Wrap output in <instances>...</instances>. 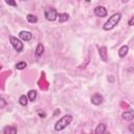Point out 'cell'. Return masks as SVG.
Here are the masks:
<instances>
[{"label":"cell","instance_id":"6da1fadb","mask_svg":"<svg viewBox=\"0 0 134 134\" xmlns=\"http://www.w3.org/2000/svg\"><path fill=\"white\" fill-rule=\"evenodd\" d=\"M120 18H121V14H120V13H115V14H113V15L106 21V23L103 25L104 30H110V29L114 28V27L117 25V23L120 21Z\"/></svg>","mask_w":134,"mask_h":134},{"label":"cell","instance_id":"7a4b0ae2","mask_svg":"<svg viewBox=\"0 0 134 134\" xmlns=\"http://www.w3.org/2000/svg\"><path fill=\"white\" fill-rule=\"evenodd\" d=\"M72 115L71 114H66V115H64L63 117H61L57 122H55V125H54V130L55 131H62V130H64L67 126H69L70 124H71V121H72Z\"/></svg>","mask_w":134,"mask_h":134},{"label":"cell","instance_id":"3957f363","mask_svg":"<svg viewBox=\"0 0 134 134\" xmlns=\"http://www.w3.org/2000/svg\"><path fill=\"white\" fill-rule=\"evenodd\" d=\"M44 16L48 21H54L58 18V12L53 7H48L44 12Z\"/></svg>","mask_w":134,"mask_h":134},{"label":"cell","instance_id":"277c9868","mask_svg":"<svg viewBox=\"0 0 134 134\" xmlns=\"http://www.w3.org/2000/svg\"><path fill=\"white\" fill-rule=\"evenodd\" d=\"M9 41L13 45V47L15 48V50H17L18 52H21L23 50V42H21L20 39L14 37V36H10L9 37Z\"/></svg>","mask_w":134,"mask_h":134},{"label":"cell","instance_id":"5b68a950","mask_svg":"<svg viewBox=\"0 0 134 134\" xmlns=\"http://www.w3.org/2000/svg\"><path fill=\"white\" fill-rule=\"evenodd\" d=\"M93 13L95 16L97 17H100V18H104L108 15V12H107V8L105 6H102V5H98L96 7H94L93 9Z\"/></svg>","mask_w":134,"mask_h":134},{"label":"cell","instance_id":"8992f818","mask_svg":"<svg viewBox=\"0 0 134 134\" xmlns=\"http://www.w3.org/2000/svg\"><path fill=\"white\" fill-rule=\"evenodd\" d=\"M103 100H104V97H103V95H100L99 93H95V94H93V95L91 96V103H92L93 105H95V106L100 105V104L103 103Z\"/></svg>","mask_w":134,"mask_h":134},{"label":"cell","instance_id":"52a82bcc","mask_svg":"<svg viewBox=\"0 0 134 134\" xmlns=\"http://www.w3.org/2000/svg\"><path fill=\"white\" fill-rule=\"evenodd\" d=\"M19 37L22 41H30L32 38V34L30 31H26V30H22L19 32Z\"/></svg>","mask_w":134,"mask_h":134},{"label":"cell","instance_id":"ba28073f","mask_svg":"<svg viewBox=\"0 0 134 134\" xmlns=\"http://www.w3.org/2000/svg\"><path fill=\"white\" fill-rule=\"evenodd\" d=\"M121 116H122V118H124L125 120L131 121V120H133V118H134V112H133V110H127V111H125V112L121 114Z\"/></svg>","mask_w":134,"mask_h":134},{"label":"cell","instance_id":"9c48e42d","mask_svg":"<svg viewBox=\"0 0 134 134\" xmlns=\"http://www.w3.org/2000/svg\"><path fill=\"white\" fill-rule=\"evenodd\" d=\"M98 53H99V55H100V59H102L103 61H105V62H107V61H108V55H107V48H106L105 46H102V47H99V48H98Z\"/></svg>","mask_w":134,"mask_h":134},{"label":"cell","instance_id":"30bf717a","mask_svg":"<svg viewBox=\"0 0 134 134\" xmlns=\"http://www.w3.org/2000/svg\"><path fill=\"white\" fill-rule=\"evenodd\" d=\"M106 128H107L106 124L100 122V124H98V125L96 126V128H95V130H94V133H95V134H103V133L106 132Z\"/></svg>","mask_w":134,"mask_h":134},{"label":"cell","instance_id":"8fae6325","mask_svg":"<svg viewBox=\"0 0 134 134\" xmlns=\"http://www.w3.org/2000/svg\"><path fill=\"white\" fill-rule=\"evenodd\" d=\"M17 132H18V129L15 126H7L3 130V133L4 134H16Z\"/></svg>","mask_w":134,"mask_h":134},{"label":"cell","instance_id":"7c38bea8","mask_svg":"<svg viewBox=\"0 0 134 134\" xmlns=\"http://www.w3.org/2000/svg\"><path fill=\"white\" fill-rule=\"evenodd\" d=\"M43 52H44V46H43L42 43H39V44L37 45V47H36L35 54H36L37 58H39V57H41V55L43 54Z\"/></svg>","mask_w":134,"mask_h":134},{"label":"cell","instance_id":"4fadbf2b","mask_svg":"<svg viewBox=\"0 0 134 134\" xmlns=\"http://www.w3.org/2000/svg\"><path fill=\"white\" fill-rule=\"evenodd\" d=\"M128 51H129V47H128L127 45H124V46H121V47L119 48V50H118V55H119L120 58H124V57H126V54L128 53Z\"/></svg>","mask_w":134,"mask_h":134},{"label":"cell","instance_id":"5bb4252c","mask_svg":"<svg viewBox=\"0 0 134 134\" xmlns=\"http://www.w3.org/2000/svg\"><path fill=\"white\" fill-rule=\"evenodd\" d=\"M27 97H28V99L30 102L36 100V98H37V91L36 90H29L28 93H27Z\"/></svg>","mask_w":134,"mask_h":134},{"label":"cell","instance_id":"9a60e30c","mask_svg":"<svg viewBox=\"0 0 134 134\" xmlns=\"http://www.w3.org/2000/svg\"><path fill=\"white\" fill-rule=\"evenodd\" d=\"M58 18H59V22H65L69 19V15L66 13H61V14H58Z\"/></svg>","mask_w":134,"mask_h":134},{"label":"cell","instance_id":"2e32d148","mask_svg":"<svg viewBox=\"0 0 134 134\" xmlns=\"http://www.w3.org/2000/svg\"><path fill=\"white\" fill-rule=\"evenodd\" d=\"M27 103H28V97L26 96V95H21L20 97H19V104L21 105V106H26L27 105Z\"/></svg>","mask_w":134,"mask_h":134},{"label":"cell","instance_id":"e0dca14e","mask_svg":"<svg viewBox=\"0 0 134 134\" xmlns=\"http://www.w3.org/2000/svg\"><path fill=\"white\" fill-rule=\"evenodd\" d=\"M26 20H27L29 23H37L38 18H37L35 15H32V14H28V15L26 16Z\"/></svg>","mask_w":134,"mask_h":134},{"label":"cell","instance_id":"ac0fdd59","mask_svg":"<svg viewBox=\"0 0 134 134\" xmlns=\"http://www.w3.org/2000/svg\"><path fill=\"white\" fill-rule=\"evenodd\" d=\"M25 67H26V63L23 62V61H22V62H19V63L16 64V68L19 69V70H22V69H24Z\"/></svg>","mask_w":134,"mask_h":134},{"label":"cell","instance_id":"d6986e66","mask_svg":"<svg viewBox=\"0 0 134 134\" xmlns=\"http://www.w3.org/2000/svg\"><path fill=\"white\" fill-rule=\"evenodd\" d=\"M6 105H7V102L3 97H0V109L3 108V107H5Z\"/></svg>","mask_w":134,"mask_h":134},{"label":"cell","instance_id":"ffe728a7","mask_svg":"<svg viewBox=\"0 0 134 134\" xmlns=\"http://www.w3.org/2000/svg\"><path fill=\"white\" fill-rule=\"evenodd\" d=\"M5 2H6V4H8L10 6H17V3L15 0H5Z\"/></svg>","mask_w":134,"mask_h":134},{"label":"cell","instance_id":"44dd1931","mask_svg":"<svg viewBox=\"0 0 134 134\" xmlns=\"http://www.w3.org/2000/svg\"><path fill=\"white\" fill-rule=\"evenodd\" d=\"M133 21H134V17H131V19L129 20V23H128V24H129L130 26H132V25H133Z\"/></svg>","mask_w":134,"mask_h":134},{"label":"cell","instance_id":"7402d4cb","mask_svg":"<svg viewBox=\"0 0 134 134\" xmlns=\"http://www.w3.org/2000/svg\"><path fill=\"white\" fill-rule=\"evenodd\" d=\"M129 128H130V131H131V132H134V130H133V125H130Z\"/></svg>","mask_w":134,"mask_h":134}]
</instances>
